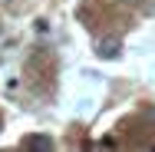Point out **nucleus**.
Wrapping results in <instances>:
<instances>
[{
	"mask_svg": "<svg viewBox=\"0 0 155 152\" xmlns=\"http://www.w3.org/2000/svg\"><path fill=\"white\" fill-rule=\"evenodd\" d=\"M99 56H106V60H112V56H119V50H122V43L116 40V36H106V40H99Z\"/></svg>",
	"mask_w": 155,
	"mask_h": 152,
	"instance_id": "f257e3e1",
	"label": "nucleus"
},
{
	"mask_svg": "<svg viewBox=\"0 0 155 152\" xmlns=\"http://www.w3.org/2000/svg\"><path fill=\"white\" fill-rule=\"evenodd\" d=\"M27 149H53V139H50V136H30V139H27Z\"/></svg>",
	"mask_w": 155,
	"mask_h": 152,
	"instance_id": "f03ea898",
	"label": "nucleus"
}]
</instances>
